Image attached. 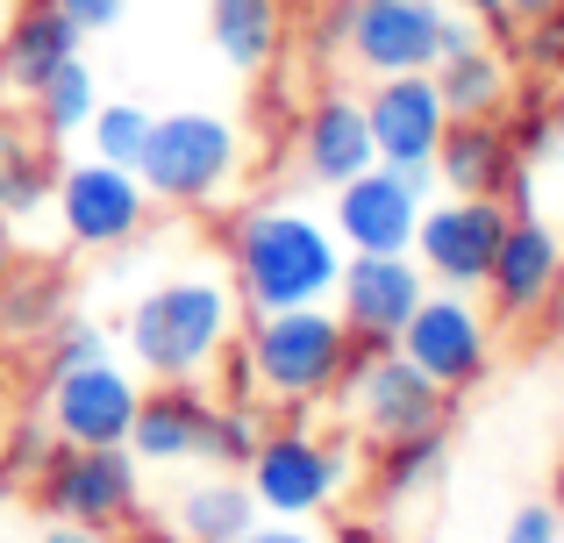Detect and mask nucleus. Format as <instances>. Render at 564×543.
I'll use <instances>...</instances> for the list:
<instances>
[{"instance_id":"nucleus-20","label":"nucleus","mask_w":564,"mask_h":543,"mask_svg":"<svg viewBox=\"0 0 564 543\" xmlns=\"http://www.w3.org/2000/svg\"><path fill=\"white\" fill-rule=\"evenodd\" d=\"M72 51H79V29H72L51 0H29V8L0 29V100H8V108L29 100Z\"/></svg>"},{"instance_id":"nucleus-35","label":"nucleus","mask_w":564,"mask_h":543,"mask_svg":"<svg viewBox=\"0 0 564 543\" xmlns=\"http://www.w3.org/2000/svg\"><path fill=\"white\" fill-rule=\"evenodd\" d=\"M236 543H329V536H315V530H301V522H279V515H272V522H264V515H258V522H250V530H243V536H236Z\"/></svg>"},{"instance_id":"nucleus-29","label":"nucleus","mask_w":564,"mask_h":543,"mask_svg":"<svg viewBox=\"0 0 564 543\" xmlns=\"http://www.w3.org/2000/svg\"><path fill=\"white\" fill-rule=\"evenodd\" d=\"M79 137H86V158H108V165L137 172L143 137H151V108H137V100H100L94 122H86Z\"/></svg>"},{"instance_id":"nucleus-37","label":"nucleus","mask_w":564,"mask_h":543,"mask_svg":"<svg viewBox=\"0 0 564 543\" xmlns=\"http://www.w3.org/2000/svg\"><path fill=\"white\" fill-rule=\"evenodd\" d=\"M43 543H122V536H108V530H79V522H51V530H43Z\"/></svg>"},{"instance_id":"nucleus-39","label":"nucleus","mask_w":564,"mask_h":543,"mask_svg":"<svg viewBox=\"0 0 564 543\" xmlns=\"http://www.w3.org/2000/svg\"><path fill=\"white\" fill-rule=\"evenodd\" d=\"M14 265H22V258H14V237H8V222H0V293H8V279H14Z\"/></svg>"},{"instance_id":"nucleus-22","label":"nucleus","mask_w":564,"mask_h":543,"mask_svg":"<svg viewBox=\"0 0 564 543\" xmlns=\"http://www.w3.org/2000/svg\"><path fill=\"white\" fill-rule=\"evenodd\" d=\"M207 43L229 72L258 79L286 43V14H279V0H207Z\"/></svg>"},{"instance_id":"nucleus-21","label":"nucleus","mask_w":564,"mask_h":543,"mask_svg":"<svg viewBox=\"0 0 564 543\" xmlns=\"http://www.w3.org/2000/svg\"><path fill=\"white\" fill-rule=\"evenodd\" d=\"M57 194V143L0 100V222H29Z\"/></svg>"},{"instance_id":"nucleus-27","label":"nucleus","mask_w":564,"mask_h":543,"mask_svg":"<svg viewBox=\"0 0 564 543\" xmlns=\"http://www.w3.org/2000/svg\"><path fill=\"white\" fill-rule=\"evenodd\" d=\"M443 465H451V436L436 430H414V436H393V444H379V465H372V487L379 501H414L422 487H436Z\"/></svg>"},{"instance_id":"nucleus-42","label":"nucleus","mask_w":564,"mask_h":543,"mask_svg":"<svg viewBox=\"0 0 564 543\" xmlns=\"http://www.w3.org/2000/svg\"><path fill=\"white\" fill-rule=\"evenodd\" d=\"M543 151H557V158H564V129H551V143H543Z\"/></svg>"},{"instance_id":"nucleus-36","label":"nucleus","mask_w":564,"mask_h":543,"mask_svg":"<svg viewBox=\"0 0 564 543\" xmlns=\"http://www.w3.org/2000/svg\"><path fill=\"white\" fill-rule=\"evenodd\" d=\"M457 14H471V22H486V29H508V0H451Z\"/></svg>"},{"instance_id":"nucleus-2","label":"nucleus","mask_w":564,"mask_h":543,"mask_svg":"<svg viewBox=\"0 0 564 543\" xmlns=\"http://www.w3.org/2000/svg\"><path fill=\"white\" fill-rule=\"evenodd\" d=\"M122 336H129L137 372H151L158 387L165 379H207L215 358L236 344V279H221V272L158 279V286L137 293Z\"/></svg>"},{"instance_id":"nucleus-14","label":"nucleus","mask_w":564,"mask_h":543,"mask_svg":"<svg viewBox=\"0 0 564 543\" xmlns=\"http://www.w3.org/2000/svg\"><path fill=\"white\" fill-rule=\"evenodd\" d=\"M422 293H429V272L414 265V251H350L329 301L344 315V329L358 336V350H386L422 307Z\"/></svg>"},{"instance_id":"nucleus-28","label":"nucleus","mask_w":564,"mask_h":543,"mask_svg":"<svg viewBox=\"0 0 564 543\" xmlns=\"http://www.w3.org/2000/svg\"><path fill=\"white\" fill-rule=\"evenodd\" d=\"M264 444V408L258 401H215L207 408V436H200V465L207 473H243Z\"/></svg>"},{"instance_id":"nucleus-23","label":"nucleus","mask_w":564,"mask_h":543,"mask_svg":"<svg viewBox=\"0 0 564 543\" xmlns=\"http://www.w3.org/2000/svg\"><path fill=\"white\" fill-rule=\"evenodd\" d=\"M258 522V501H250L243 473H207L193 479L180 493V508H172V536L180 543H236Z\"/></svg>"},{"instance_id":"nucleus-4","label":"nucleus","mask_w":564,"mask_h":543,"mask_svg":"<svg viewBox=\"0 0 564 543\" xmlns=\"http://www.w3.org/2000/svg\"><path fill=\"white\" fill-rule=\"evenodd\" d=\"M137 180L165 208H215L236 180H243V129L215 108H172L151 115Z\"/></svg>"},{"instance_id":"nucleus-25","label":"nucleus","mask_w":564,"mask_h":543,"mask_svg":"<svg viewBox=\"0 0 564 543\" xmlns=\"http://www.w3.org/2000/svg\"><path fill=\"white\" fill-rule=\"evenodd\" d=\"M65 322V272L51 265H14L8 293H0V344H43Z\"/></svg>"},{"instance_id":"nucleus-33","label":"nucleus","mask_w":564,"mask_h":543,"mask_svg":"<svg viewBox=\"0 0 564 543\" xmlns=\"http://www.w3.org/2000/svg\"><path fill=\"white\" fill-rule=\"evenodd\" d=\"M500 543H564V515L551 501H536V508H522V515L508 522V536Z\"/></svg>"},{"instance_id":"nucleus-40","label":"nucleus","mask_w":564,"mask_h":543,"mask_svg":"<svg viewBox=\"0 0 564 543\" xmlns=\"http://www.w3.org/2000/svg\"><path fill=\"white\" fill-rule=\"evenodd\" d=\"M336 543H393V536H386V530H365V522H344Z\"/></svg>"},{"instance_id":"nucleus-30","label":"nucleus","mask_w":564,"mask_h":543,"mask_svg":"<svg viewBox=\"0 0 564 543\" xmlns=\"http://www.w3.org/2000/svg\"><path fill=\"white\" fill-rule=\"evenodd\" d=\"M51 444H57V436H51V422H22V430H14V444H8V458H0V493H8L14 487V479H36L43 473V458H51Z\"/></svg>"},{"instance_id":"nucleus-10","label":"nucleus","mask_w":564,"mask_h":543,"mask_svg":"<svg viewBox=\"0 0 564 543\" xmlns=\"http://www.w3.org/2000/svg\"><path fill=\"white\" fill-rule=\"evenodd\" d=\"M57 229H65L72 251H122L129 237H143L151 222V186L129 165L108 158H79V165H57Z\"/></svg>"},{"instance_id":"nucleus-18","label":"nucleus","mask_w":564,"mask_h":543,"mask_svg":"<svg viewBox=\"0 0 564 543\" xmlns=\"http://www.w3.org/2000/svg\"><path fill=\"white\" fill-rule=\"evenodd\" d=\"M207 393L200 379H165L158 393L137 401V422H129V450L137 465H200V436H207Z\"/></svg>"},{"instance_id":"nucleus-16","label":"nucleus","mask_w":564,"mask_h":543,"mask_svg":"<svg viewBox=\"0 0 564 543\" xmlns=\"http://www.w3.org/2000/svg\"><path fill=\"white\" fill-rule=\"evenodd\" d=\"M557 279H564V237L543 215H508V237H500V251H494V272H486V293H494V307L508 322H522V315H536L543 301L557 293Z\"/></svg>"},{"instance_id":"nucleus-3","label":"nucleus","mask_w":564,"mask_h":543,"mask_svg":"<svg viewBox=\"0 0 564 543\" xmlns=\"http://www.w3.org/2000/svg\"><path fill=\"white\" fill-rule=\"evenodd\" d=\"M243 350H250V372H258V393H272V401H286L301 415V408L329 401L344 387L350 358H358V336L344 329V315L329 301H307V307L258 315Z\"/></svg>"},{"instance_id":"nucleus-7","label":"nucleus","mask_w":564,"mask_h":543,"mask_svg":"<svg viewBox=\"0 0 564 543\" xmlns=\"http://www.w3.org/2000/svg\"><path fill=\"white\" fill-rule=\"evenodd\" d=\"M350 479H358V473H350V450L307 436L301 422H286V430H264L258 458L243 465V487H250V501H258V515H279V522L322 515V508H329L336 493L350 487Z\"/></svg>"},{"instance_id":"nucleus-31","label":"nucleus","mask_w":564,"mask_h":543,"mask_svg":"<svg viewBox=\"0 0 564 543\" xmlns=\"http://www.w3.org/2000/svg\"><path fill=\"white\" fill-rule=\"evenodd\" d=\"M51 8L65 14V22L79 29V43H86V36H108V29H122L129 0H51Z\"/></svg>"},{"instance_id":"nucleus-8","label":"nucleus","mask_w":564,"mask_h":543,"mask_svg":"<svg viewBox=\"0 0 564 543\" xmlns=\"http://www.w3.org/2000/svg\"><path fill=\"white\" fill-rule=\"evenodd\" d=\"M508 237V200L500 194H429L422 222H414V265L429 272V286H457L479 293L494 272V251Z\"/></svg>"},{"instance_id":"nucleus-12","label":"nucleus","mask_w":564,"mask_h":543,"mask_svg":"<svg viewBox=\"0 0 564 543\" xmlns=\"http://www.w3.org/2000/svg\"><path fill=\"white\" fill-rule=\"evenodd\" d=\"M393 344H400V358H414L443 393L479 387L486 365H494V329H486L479 301H471V293H457V286L422 293V307L408 315V329H400Z\"/></svg>"},{"instance_id":"nucleus-13","label":"nucleus","mask_w":564,"mask_h":543,"mask_svg":"<svg viewBox=\"0 0 564 543\" xmlns=\"http://www.w3.org/2000/svg\"><path fill=\"white\" fill-rule=\"evenodd\" d=\"M429 194H436V172H400V165H365L358 180L336 186V237H344V251H408L414 243V222H422Z\"/></svg>"},{"instance_id":"nucleus-9","label":"nucleus","mask_w":564,"mask_h":543,"mask_svg":"<svg viewBox=\"0 0 564 543\" xmlns=\"http://www.w3.org/2000/svg\"><path fill=\"white\" fill-rule=\"evenodd\" d=\"M336 393H344V415L358 422L372 444H393V436H414V430H436V422L451 415V393H443L414 358H400V344L358 350Z\"/></svg>"},{"instance_id":"nucleus-32","label":"nucleus","mask_w":564,"mask_h":543,"mask_svg":"<svg viewBox=\"0 0 564 543\" xmlns=\"http://www.w3.org/2000/svg\"><path fill=\"white\" fill-rule=\"evenodd\" d=\"M529 65H536V72H564V0L551 14L529 22Z\"/></svg>"},{"instance_id":"nucleus-34","label":"nucleus","mask_w":564,"mask_h":543,"mask_svg":"<svg viewBox=\"0 0 564 543\" xmlns=\"http://www.w3.org/2000/svg\"><path fill=\"white\" fill-rule=\"evenodd\" d=\"M100 350H108V336H100V329H72V336H57V344H51V372L86 365V358H100Z\"/></svg>"},{"instance_id":"nucleus-38","label":"nucleus","mask_w":564,"mask_h":543,"mask_svg":"<svg viewBox=\"0 0 564 543\" xmlns=\"http://www.w3.org/2000/svg\"><path fill=\"white\" fill-rule=\"evenodd\" d=\"M557 0H508V22H536V14H551Z\"/></svg>"},{"instance_id":"nucleus-41","label":"nucleus","mask_w":564,"mask_h":543,"mask_svg":"<svg viewBox=\"0 0 564 543\" xmlns=\"http://www.w3.org/2000/svg\"><path fill=\"white\" fill-rule=\"evenodd\" d=\"M129 543H180V536H165V530H151V522H143V530L129 536Z\"/></svg>"},{"instance_id":"nucleus-19","label":"nucleus","mask_w":564,"mask_h":543,"mask_svg":"<svg viewBox=\"0 0 564 543\" xmlns=\"http://www.w3.org/2000/svg\"><path fill=\"white\" fill-rule=\"evenodd\" d=\"M429 172H436L443 194H508L522 158H514L508 129L494 115H465V122H443V143L429 158Z\"/></svg>"},{"instance_id":"nucleus-43","label":"nucleus","mask_w":564,"mask_h":543,"mask_svg":"<svg viewBox=\"0 0 564 543\" xmlns=\"http://www.w3.org/2000/svg\"><path fill=\"white\" fill-rule=\"evenodd\" d=\"M557 501H564V473H557Z\"/></svg>"},{"instance_id":"nucleus-24","label":"nucleus","mask_w":564,"mask_h":543,"mask_svg":"<svg viewBox=\"0 0 564 543\" xmlns=\"http://www.w3.org/2000/svg\"><path fill=\"white\" fill-rule=\"evenodd\" d=\"M429 79H436L443 115H451V122H465V115H500V108L514 100V72H508V57L486 51V43L436 57V65H429Z\"/></svg>"},{"instance_id":"nucleus-17","label":"nucleus","mask_w":564,"mask_h":543,"mask_svg":"<svg viewBox=\"0 0 564 543\" xmlns=\"http://www.w3.org/2000/svg\"><path fill=\"white\" fill-rule=\"evenodd\" d=\"M365 165H379L372 122H365V100L322 94L315 108H307V122H301V172L322 186V194H336V186L358 180Z\"/></svg>"},{"instance_id":"nucleus-6","label":"nucleus","mask_w":564,"mask_h":543,"mask_svg":"<svg viewBox=\"0 0 564 543\" xmlns=\"http://www.w3.org/2000/svg\"><path fill=\"white\" fill-rule=\"evenodd\" d=\"M36 493L51 522H79V530H137L143 508V465L129 444H57L36 473Z\"/></svg>"},{"instance_id":"nucleus-1","label":"nucleus","mask_w":564,"mask_h":543,"mask_svg":"<svg viewBox=\"0 0 564 543\" xmlns=\"http://www.w3.org/2000/svg\"><path fill=\"white\" fill-rule=\"evenodd\" d=\"M344 258L350 251H344L329 215L293 208V200H258V208L236 215V229H229V279H236V301H243L250 315L329 301Z\"/></svg>"},{"instance_id":"nucleus-15","label":"nucleus","mask_w":564,"mask_h":543,"mask_svg":"<svg viewBox=\"0 0 564 543\" xmlns=\"http://www.w3.org/2000/svg\"><path fill=\"white\" fill-rule=\"evenodd\" d=\"M365 122H372V151L379 165L422 172L443 143V94L429 72H393V79H372V100H365Z\"/></svg>"},{"instance_id":"nucleus-11","label":"nucleus","mask_w":564,"mask_h":543,"mask_svg":"<svg viewBox=\"0 0 564 543\" xmlns=\"http://www.w3.org/2000/svg\"><path fill=\"white\" fill-rule=\"evenodd\" d=\"M137 401H143L137 372L115 365L108 350L43 379V422H51L57 444H129Z\"/></svg>"},{"instance_id":"nucleus-26","label":"nucleus","mask_w":564,"mask_h":543,"mask_svg":"<svg viewBox=\"0 0 564 543\" xmlns=\"http://www.w3.org/2000/svg\"><path fill=\"white\" fill-rule=\"evenodd\" d=\"M94 108H100V79H94V65H86L79 51H72L36 94H29V122H36L51 143H72L86 122H94Z\"/></svg>"},{"instance_id":"nucleus-5","label":"nucleus","mask_w":564,"mask_h":543,"mask_svg":"<svg viewBox=\"0 0 564 543\" xmlns=\"http://www.w3.org/2000/svg\"><path fill=\"white\" fill-rule=\"evenodd\" d=\"M479 22L457 14L451 0H350V65L365 79H393V72H429L436 57L471 51Z\"/></svg>"}]
</instances>
